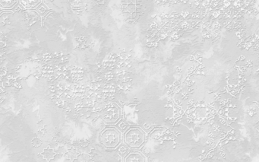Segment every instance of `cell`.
Listing matches in <instances>:
<instances>
[{
    "label": "cell",
    "instance_id": "obj_1",
    "mask_svg": "<svg viewBox=\"0 0 259 162\" xmlns=\"http://www.w3.org/2000/svg\"><path fill=\"white\" fill-rule=\"evenodd\" d=\"M145 140V132L139 127H132L124 134V142L130 148H139L143 145Z\"/></svg>",
    "mask_w": 259,
    "mask_h": 162
},
{
    "label": "cell",
    "instance_id": "obj_2",
    "mask_svg": "<svg viewBox=\"0 0 259 162\" xmlns=\"http://www.w3.org/2000/svg\"><path fill=\"white\" fill-rule=\"evenodd\" d=\"M101 139L107 148H116L121 142L120 133L114 127H108L101 133Z\"/></svg>",
    "mask_w": 259,
    "mask_h": 162
},
{
    "label": "cell",
    "instance_id": "obj_3",
    "mask_svg": "<svg viewBox=\"0 0 259 162\" xmlns=\"http://www.w3.org/2000/svg\"><path fill=\"white\" fill-rule=\"evenodd\" d=\"M120 109L117 106H113L110 108L107 109L104 113V120L109 124L116 123L120 117Z\"/></svg>",
    "mask_w": 259,
    "mask_h": 162
},
{
    "label": "cell",
    "instance_id": "obj_4",
    "mask_svg": "<svg viewBox=\"0 0 259 162\" xmlns=\"http://www.w3.org/2000/svg\"><path fill=\"white\" fill-rule=\"evenodd\" d=\"M124 162H145V158L142 153L139 151H131L125 156Z\"/></svg>",
    "mask_w": 259,
    "mask_h": 162
}]
</instances>
